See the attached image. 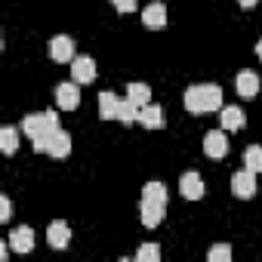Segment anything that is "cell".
Returning a JSON list of instances; mask_svg holds the SVG:
<instances>
[{
	"label": "cell",
	"instance_id": "15",
	"mask_svg": "<svg viewBox=\"0 0 262 262\" xmlns=\"http://www.w3.org/2000/svg\"><path fill=\"white\" fill-rule=\"evenodd\" d=\"M68 237H71V228H68V222H50V228H47V241H50V247H56V250H65L68 247Z\"/></svg>",
	"mask_w": 262,
	"mask_h": 262
},
{
	"label": "cell",
	"instance_id": "10",
	"mask_svg": "<svg viewBox=\"0 0 262 262\" xmlns=\"http://www.w3.org/2000/svg\"><path fill=\"white\" fill-rule=\"evenodd\" d=\"M136 123H142L145 129H161V126H164V108H161V105H151V102L142 105Z\"/></svg>",
	"mask_w": 262,
	"mask_h": 262
},
{
	"label": "cell",
	"instance_id": "9",
	"mask_svg": "<svg viewBox=\"0 0 262 262\" xmlns=\"http://www.w3.org/2000/svg\"><path fill=\"white\" fill-rule=\"evenodd\" d=\"M68 151H71V136H68V129L59 126L47 142V155L50 158H68Z\"/></svg>",
	"mask_w": 262,
	"mask_h": 262
},
{
	"label": "cell",
	"instance_id": "26",
	"mask_svg": "<svg viewBox=\"0 0 262 262\" xmlns=\"http://www.w3.org/2000/svg\"><path fill=\"white\" fill-rule=\"evenodd\" d=\"M237 4H241V7H244V10H253V7H256V4H259V0H237Z\"/></svg>",
	"mask_w": 262,
	"mask_h": 262
},
{
	"label": "cell",
	"instance_id": "4",
	"mask_svg": "<svg viewBox=\"0 0 262 262\" xmlns=\"http://www.w3.org/2000/svg\"><path fill=\"white\" fill-rule=\"evenodd\" d=\"M77 86H80L77 80H68V83H59L56 86V102H59L62 111H74L80 105V90Z\"/></svg>",
	"mask_w": 262,
	"mask_h": 262
},
{
	"label": "cell",
	"instance_id": "5",
	"mask_svg": "<svg viewBox=\"0 0 262 262\" xmlns=\"http://www.w3.org/2000/svg\"><path fill=\"white\" fill-rule=\"evenodd\" d=\"M204 155L207 158H225L228 155V139H225V129H210L204 136Z\"/></svg>",
	"mask_w": 262,
	"mask_h": 262
},
{
	"label": "cell",
	"instance_id": "13",
	"mask_svg": "<svg viewBox=\"0 0 262 262\" xmlns=\"http://www.w3.org/2000/svg\"><path fill=\"white\" fill-rule=\"evenodd\" d=\"M179 191H182V198H188V201H201V198H204V179H201L198 173H185V176L179 179Z\"/></svg>",
	"mask_w": 262,
	"mask_h": 262
},
{
	"label": "cell",
	"instance_id": "27",
	"mask_svg": "<svg viewBox=\"0 0 262 262\" xmlns=\"http://www.w3.org/2000/svg\"><path fill=\"white\" fill-rule=\"evenodd\" d=\"M256 56L262 59V37H259V43H256Z\"/></svg>",
	"mask_w": 262,
	"mask_h": 262
},
{
	"label": "cell",
	"instance_id": "20",
	"mask_svg": "<svg viewBox=\"0 0 262 262\" xmlns=\"http://www.w3.org/2000/svg\"><path fill=\"white\" fill-rule=\"evenodd\" d=\"M244 167L253 170V173H262V148L259 145H250L244 151Z\"/></svg>",
	"mask_w": 262,
	"mask_h": 262
},
{
	"label": "cell",
	"instance_id": "22",
	"mask_svg": "<svg viewBox=\"0 0 262 262\" xmlns=\"http://www.w3.org/2000/svg\"><path fill=\"white\" fill-rule=\"evenodd\" d=\"M161 259V247L158 244H142L136 250V262H158Z\"/></svg>",
	"mask_w": 262,
	"mask_h": 262
},
{
	"label": "cell",
	"instance_id": "12",
	"mask_svg": "<svg viewBox=\"0 0 262 262\" xmlns=\"http://www.w3.org/2000/svg\"><path fill=\"white\" fill-rule=\"evenodd\" d=\"M234 90H237V96L253 99V96L259 93V74H256V71H241V74L234 77Z\"/></svg>",
	"mask_w": 262,
	"mask_h": 262
},
{
	"label": "cell",
	"instance_id": "3",
	"mask_svg": "<svg viewBox=\"0 0 262 262\" xmlns=\"http://www.w3.org/2000/svg\"><path fill=\"white\" fill-rule=\"evenodd\" d=\"M231 191H234V198H253L256 194V173L253 170H237L234 176H231Z\"/></svg>",
	"mask_w": 262,
	"mask_h": 262
},
{
	"label": "cell",
	"instance_id": "7",
	"mask_svg": "<svg viewBox=\"0 0 262 262\" xmlns=\"http://www.w3.org/2000/svg\"><path fill=\"white\" fill-rule=\"evenodd\" d=\"M71 80L93 83L96 80V62L90 56H74V62H71Z\"/></svg>",
	"mask_w": 262,
	"mask_h": 262
},
{
	"label": "cell",
	"instance_id": "1",
	"mask_svg": "<svg viewBox=\"0 0 262 262\" xmlns=\"http://www.w3.org/2000/svg\"><path fill=\"white\" fill-rule=\"evenodd\" d=\"M56 129H59V114H53V111L28 114L22 120V133L31 139L34 151H40V155H47V142H50V136L56 133Z\"/></svg>",
	"mask_w": 262,
	"mask_h": 262
},
{
	"label": "cell",
	"instance_id": "8",
	"mask_svg": "<svg viewBox=\"0 0 262 262\" xmlns=\"http://www.w3.org/2000/svg\"><path fill=\"white\" fill-rule=\"evenodd\" d=\"M139 213H142V225H145V228H158V225L164 222L167 204H158V201H145V198H142Z\"/></svg>",
	"mask_w": 262,
	"mask_h": 262
},
{
	"label": "cell",
	"instance_id": "25",
	"mask_svg": "<svg viewBox=\"0 0 262 262\" xmlns=\"http://www.w3.org/2000/svg\"><path fill=\"white\" fill-rule=\"evenodd\" d=\"M117 13H133L136 10V0H111Z\"/></svg>",
	"mask_w": 262,
	"mask_h": 262
},
{
	"label": "cell",
	"instance_id": "16",
	"mask_svg": "<svg viewBox=\"0 0 262 262\" xmlns=\"http://www.w3.org/2000/svg\"><path fill=\"white\" fill-rule=\"evenodd\" d=\"M244 111L237 108V105H225L222 108V114H219V123H222V129H225V133H234V129H241L244 126Z\"/></svg>",
	"mask_w": 262,
	"mask_h": 262
},
{
	"label": "cell",
	"instance_id": "11",
	"mask_svg": "<svg viewBox=\"0 0 262 262\" xmlns=\"http://www.w3.org/2000/svg\"><path fill=\"white\" fill-rule=\"evenodd\" d=\"M142 25L145 28H164L167 25V7L161 4V0H155V4H148L142 10Z\"/></svg>",
	"mask_w": 262,
	"mask_h": 262
},
{
	"label": "cell",
	"instance_id": "23",
	"mask_svg": "<svg viewBox=\"0 0 262 262\" xmlns=\"http://www.w3.org/2000/svg\"><path fill=\"white\" fill-rule=\"evenodd\" d=\"M207 259L210 262H231V247L228 244H216V247H210Z\"/></svg>",
	"mask_w": 262,
	"mask_h": 262
},
{
	"label": "cell",
	"instance_id": "24",
	"mask_svg": "<svg viewBox=\"0 0 262 262\" xmlns=\"http://www.w3.org/2000/svg\"><path fill=\"white\" fill-rule=\"evenodd\" d=\"M10 216H13V204L7 194H0V222H10Z\"/></svg>",
	"mask_w": 262,
	"mask_h": 262
},
{
	"label": "cell",
	"instance_id": "6",
	"mask_svg": "<svg viewBox=\"0 0 262 262\" xmlns=\"http://www.w3.org/2000/svg\"><path fill=\"white\" fill-rule=\"evenodd\" d=\"M50 59L53 62H74V40L68 34H59L50 40Z\"/></svg>",
	"mask_w": 262,
	"mask_h": 262
},
{
	"label": "cell",
	"instance_id": "18",
	"mask_svg": "<svg viewBox=\"0 0 262 262\" xmlns=\"http://www.w3.org/2000/svg\"><path fill=\"white\" fill-rule=\"evenodd\" d=\"M126 99L133 102L136 108H142V105H148V102H151V86H148V83H139V80H133V83L126 86Z\"/></svg>",
	"mask_w": 262,
	"mask_h": 262
},
{
	"label": "cell",
	"instance_id": "14",
	"mask_svg": "<svg viewBox=\"0 0 262 262\" xmlns=\"http://www.w3.org/2000/svg\"><path fill=\"white\" fill-rule=\"evenodd\" d=\"M120 105H123V99H117L114 93H99V117L102 120H117Z\"/></svg>",
	"mask_w": 262,
	"mask_h": 262
},
{
	"label": "cell",
	"instance_id": "17",
	"mask_svg": "<svg viewBox=\"0 0 262 262\" xmlns=\"http://www.w3.org/2000/svg\"><path fill=\"white\" fill-rule=\"evenodd\" d=\"M10 247H13L16 253H28V250L34 247V231H31L28 225H19V228L10 234Z\"/></svg>",
	"mask_w": 262,
	"mask_h": 262
},
{
	"label": "cell",
	"instance_id": "2",
	"mask_svg": "<svg viewBox=\"0 0 262 262\" xmlns=\"http://www.w3.org/2000/svg\"><path fill=\"white\" fill-rule=\"evenodd\" d=\"M185 111L188 114H210L222 111V90L216 83H194L185 90Z\"/></svg>",
	"mask_w": 262,
	"mask_h": 262
},
{
	"label": "cell",
	"instance_id": "19",
	"mask_svg": "<svg viewBox=\"0 0 262 262\" xmlns=\"http://www.w3.org/2000/svg\"><path fill=\"white\" fill-rule=\"evenodd\" d=\"M0 148H4V155H13L19 148V129L16 126H4V129H0Z\"/></svg>",
	"mask_w": 262,
	"mask_h": 262
},
{
	"label": "cell",
	"instance_id": "21",
	"mask_svg": "<svg viewBox=\"0 0 262 262\" xmlns=\"http://www.w3.org/2000/svg\"><path fill=\"white\" fill-rule=\"evenodd\" d=\"M142 198H145V201L167 204V188H164L161 182H145V188H142Z\"/></svg>",
	"mask_w": 262,
	"mask_h": 262
}]
</instances>
